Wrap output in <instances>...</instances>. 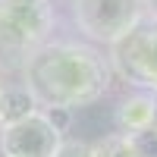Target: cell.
Listing matches in <instances>:
<instances>
[{
  "label": "cell",
  "mask_w": 157,
  "mask_h": 157,
  "mask_svg": "<svg viewBox=\"0 0 157 157\" xmlns=\"http://www.w3.org/2000/svg\"><path fill=\"white\" fill-rule=\"evenodd\" d=\"M110 60L94 47L75 41H54L35 50L22 66V85L35 94L38 107H85L110 88Z\"/></svg>",
  "instance_id": "1"
},
{
  "label": "cell",
  "mask_w": 157,
  "mask_h": 157,
  "mask_svg": "<svg viewBox=\"0 0 157 157\" xmlns=\"http://www.w3.org/2000/svg\"><path fill=\"white\" fill-rule=\"evenodd\" d=\"M54 10L47 0H0V66H25L47 44Z\"/></svg>",
  "instance_id": "2"
},
{
  "label": "cell",
  "mask_w": 157,
  "mask_h": 157,
  "mask_svg": "<svg viewBox=\"0 0 157 157\" xmlns=\"http://www.w3.org/2000/svg\"><path fill=\"white\" fill-rule=\"evenodd\" d=\"M110 69L141 91H157V19L145 16L110 44Z\"/></svg>",
  "instance_id": "3"
},
{
  "label": "cell",
  "mask_w": 157,
  "mask_h": 157,
  "mask_svg": "<svg viewBox=\"0 0 157 157\" xmlns=\"http://www.w3.org/2000/svg\"><path fill=\"white\" fill-rule=\"evenodd\" d=\"M148 16L145 0H72V19L91 41L113 44Z\"/></svg>",
  "instance_id": "4"
},
{
  "label": "cell",
  "mask_w": 157,
  "mask_h": 157,
  "mask_svg": "<svg viewBox=\"0 0 157 157\" xmlns=\"http://www.w3.org/2000/svg\"><path fill=\"white\" fill-rule=\"evenodd\" d=\"M60 145H63V132L54 126L47 110H35L32 116L0 129L3 157H57Z\"/></svg>",
  "instance_id": "5"
},
{
  "label": "cell",
  "mask_w": 157,
  "mask_h": 157,
  "mask_svg": "<svg viewBox=\"0 0 157 157\" xmlns=\"http://www.w3.org/2000/svg\"><path fill=\"white\" fill-rule=\"evenodd\" d=\"M154 91H138V94H129L120 107H116V129L123 135H138L145 129H154Z\"/></svg>",
  "instance_id": "6"
},
{
  "label": "cell",
  "mask_w": 157,
  "mask_h": 157,
  "mask_svg": "<svg viewBox=\"0 0 157 157\" xmlns=\"http://www.w3.org/2000/svg\"><path fill=\"white\" fill-rule=\"evenodd\" d=\"M35 110H38V101H35V94L25 85L0 88V116H3V126L19 123V120H25V116H32Z\"/></svg>",
  "instance_id": "7"
},
{
  "label": "cell",
  "mask_w": 157,
  "mask_h": 157,
  "mask_svg": "<svg viewBox=\"0 0 157 157\" xmlns=\"http://www.w3.org/2000/svg\"><path fill=\"white\" fill-rule=\"evenodd\" d=\"M91 157H135L132 154V138L116 132V135H107L91 145Z\"/></svg>",
  "instance_id": "8"
},
{
  "label": "cell",
  "mask_w": 157,
  "mask_h": 157,
  "mask_svg": "<svg viewBox=\"0 0 157 157\" xmlns=\"http://www.w3.org/2000/svg\"><path fill=\"white\" fill-rule=\"evenodd\" d=\"M132 138V154L135 157H157V129H145Z\"/></svg>",
  "instance_id": "9"
},
{
  "label": "cell",
  "mask_w": 157,
  "mask_h": 157,
  "mask_svg": "<svg viewBox=\"0 0 157 157\" xmlns=\"http://www.w3.org/2000/svg\"><path fill=\"white\" fill-rule=\"evenodd\" d=\"M57 157H91V145H85V141H63Z\"/></svg>",
  "instance_id": "10"
},
{
  "label": "cell",
  "mask_w": 157,
  "mask_h": 157,
  "mask_svg": "<svg viewBox=\"0 0 157 157\" xmlns=\"http://www.w3.org/2000/svg\"><path fill=\"white\" fill-rule=\"evenodd\" d=\"M145 6H148V16L157 19V0H145Z\"/></svg>",
  "instance_id": "11"
},
{
  "label": "cell",
  "mask_w": 157,
  "mask_h": 157,
  "mask_svg": "<svg viewBox=\"0 0 157 157\" xmlns=\"http://www.w3.org/2000/svg\"><path fill=\"white\" fill-rule=\"evenodd\" d=\"M154 104H157V91H154ZM154 129H157V113H154Z\"/></svg>",
  "instance_id": "12"
},
{
  "label": "cell",
  "mask_w": 157,
  "mask_h": 157,
  "mask_svg": "<svg viewBox=\"0 0 157 157\" xmlns=\"http://www.w3.org/2000/svg\"><path fill=\"white\" fill-rule=\"evenodd\" d=\"M0 88H3V85H0ZM0 129H3V116H0Z\"/></svg>",
  "instance_id": "13"
}]
</instances>
